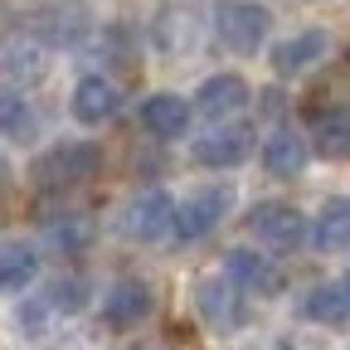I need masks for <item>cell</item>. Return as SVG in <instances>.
<instances>
[{"instance_id":"6da1fadb","label":"cell","mask_w":350,"mask_h":350,"mask_svg":"<svg viewBox=\"0 0 350 350\" xmlns=\"http://www.w3.org/2000/svg\"><path fill=\"white\" fill-rule=\"evenodd\" d=\"M268 25H273V15L258 0H219L214 5V34L234 54H258V44L268 39Z\"/></svg>"},{"instance_id":"7a4b0ae2","label":"cell","mask_w":350,"mask_h":350,"mask_svg":"<svg viewBox=\"0 0 350 350\" xmlns=\"http://www.w3.org/2000/svg\"><path fill=\"white\" fill-rule=\"evenodd\" d=\"M25 29L39 44H54V49H68V44H83L88 29H93V15H88L83 0H49L25 15Z\"/></svg>"},{"instance_id":"3957f363","label":"cell","mask_w":350,"mask_h":350,"mask_svg":"<svg viewBox=\"0 0 350 350\" xmlns=\"http://www.w3.org/2000/svg\"><path fill=\"white\" fill-rule=\"evenodd\" d=\"M103 165V151L98 146H54L44 161H34V185L39 190H73L83 180H93Z\"/></svg>"},{"instance_id":"277c9868","label":"cell","mask_w":350,"mask_h":350,"mask_svg":"<svg viewBox=\"0 0 350 350\" xmlns=\"http://www.w3.org/2000/svg\"><path fill=\"white\" fill-rule=\"evenodd\" d=\"M239 292H243V287H239L229 273L200 278V287H195V312H200V321H204L209 331H219V336L239 331V326H243V297H239Z\"/></svg>"},{"instance_id":"5b68a950","label":"cell","mask_w":350,"mask_h":350,"mask_svg":"<svg viewBox=\"0 0 350 350\" xmlns=\"http://www.w3.org/2000/svg\"><path fill=\"white\" fill-rule=\"evenodd\" d=\"M117 229H122L126 243H156V239L175 234V204H170V195H161V190L137 195V200L122 209Z\"/></svg>"},{"instance_id":"8992f818","label":"cell","mask_w":350,"mask_h":350,"mask_svg":"<svg viewBox=\"0 0 350 350\" xmlns=\"http://www.w3.org/2000/svg\"><path fill=\"white\" fill-rule=\"evenodd\" d=\"M229 204H234V190H229V185H204V190H195L190 200H180V209H175V239H180V243L204 239L219 219L229 214Z\"/></svg>"},{"instance_id":"52a82bcc","label":"cell","mask_w":350,"mask_h":350,"mask_svg":"<svg viewBox=\"0 0 350 350\" xmlns=\"http://www.w3.org/2000/svg\"><path fill=\"white\" fill-rule=\"evenodd\" d=\"M248 234L258 239V243H268V248H278V253H292V248H301L306 243V219L292 209V204H258L253 214H248Z\"/></svg>"},{"instance_id":"ba28073f","label":"cell","mask_w":350,"mask_h":350,"mask_svg":"<svg viewBox=\"0 0 350 350\" xmlns=\"http://www.w3.org/2000/svg\"><path fill=\"white\" fill-rule=\"evenodd\" d=\"M248 107V83L239 73H214L200 83V93H195V112L209 117V122H229Z\"/></svg>"},{"instance_id":"9c48e42d","label":"cell","mask_w":350,"mask_h":350,"mask_svg":"<svg viewBox=\"0 0 350 350\" xmlns=\"http://www.w3.org/2000/svg\"><path fill=\"white\" fill-rule=\"evenodd\" d=\"M146 317H151V287L142 278H122L107 292V301H103V321L112 331H131V326H142Z\"/></svg>"},{"instance_id":"30bf717a","label":"cell","mask_w":350,"mask_h":350,"mask_svg":"<svg viewBox=\"0 0 350 350\" xmlns=\"http://www.w3.org/2000/svg\"><path fill=\"white\" fill-rule=\"evenodd\" d=\"M248 131L243 126H234V122H214L209 131H204V137L195 142V161L200 165H243L248 161Z\"/></svg>"},{"instance_id":"8fae6325","label":"cell","mask_w":350,"mask_h":350,"mask_svg":"<svg viewBox=\"0 0 350 350\" xmlns=\"http://www.w3.org/2000/svg\"><path fill=\"white\" fill-rule=\"evenodd\" d=\"M117 107H122V93H117L112 78H103V73L78 78V88H73V117H78V122H88V126L112 122Z\"/></svg>"},{"instance_id":"7c38bea8","label":"cell","mask_w":350,"mask_h":350,"mask_svg":"<svg viewBox=\"0 0 350 350\" xmlns=\"http://www.w3.org/2000/svg\"><path fill=\"white\" fill-rule=\"evenodd\" d=\"M224 273L243 287V292H258V297H273V292H282V273L273 268L262 253H248V248H234L229 253V262H224Z\"/></svg>"},{"instance_id":"4fadbf2b","label":"cell","mask_w":350,"mask_h":350,"mask_svg":"<svg viewBox=\"0 0 350 350\" xmlns=\"http://www.w3.org/2000/svg\"><path fill=\"white\" fill-rule=\"evenodd\" d=\"M142 122H146L151 137L175 142V137H185V131H190V103L175 98V93H156V98L142 103Z\"/></svg>"},{"instance_id":"5bb4252c","label":"cell","mask_w":350,"mask_h":350,"mask_svg":"<svg viewBox=\"0 0 350 350\" xmlns=\"http://www.w3.org/2000/svg\"><path fill=\"white\" fill-rule=\"evenodd\" d=\"M326 49H331L326 29H301V34L282 39L278 49H273V68H278L282 78H292V73H301V68H312L317 59H326Z\"/></svg>"},{"instance_id":"9a60e30c","label":"cell","mask_w":350,"mask_h":350,"mask_svg":"<svg viewBox=\"0 0 350 350\" xmlns=\"http://www.w3.org/2000/svg\"><path fill=\"white\" fill-rule=\"evenodd\" d=\"M262 165H268V175H278V180H297V175L306 170V146L292 126L273 131L268 142H262Z\"/></svg>"},{"instance_id":"2e32d148","label":"cell","mask_w":350,"mask_h":350,"mask_svg":"<svg viewBox=\"0 0 350 350\" xmlns=\"http://www.w3.org/2000/svg\"><path fill=\"white\" fill-rule=\"evenodd\" d=\"M312 243L321 253H345L350 248V200H331L321 214H317V224H312Z\"/></svg>"},{"instance_id":"e0dca14e","label":"cell","mask_w":350,"mask_h":350,"mask_svg":"<svg viewBox=\"0 0 350 350\" xmlns=\"http://www.w3.org/2000/svg\"><path fill=\"white\" fill-rule=\"evenodd\" d=\"M306 317L321 326H350V278H336L306 297Z\"/></svg>"},{"instance_id":"ac0fdd59","label":"cell","mask_w":350,"mask_h":350,"mask_svg":"<svg viewBox=\"0 0 350 350\" xmlns=\"http://www.w3.org/2000/svg\"><path fill=\"white\" fill-rule=\"evenodd\" d=\"M312 137H317V151H321V156H331V161L350 156V107H326V112H317Z\"/></svg>"},{"instance_id":"d6986e66","label":"cell","mask_w":350,"mask_h":350,"mask_svg":"<svg viewBox=\"0 0 350 350\" xmlns=\"http://www.w3.org/2000/svg\"><path fill=\"white\" fill-rule=\"evenodd\" d=\"M44 68H49L44 44H34V39H10L5 44V78L10 83H34V78H44Z\"/></svg>"},{"instance_id":"ffe728a7","label":"cell","mask_w":350,"mask_h":350,"mask_svg":"<svg viewBox=\"0 0 350 350\" xmlns=\"http://www.w3.org/2000/svg\"><path fill=\"white\" fill-rule=\"evenodd\" d=\"M39 273V258L29 243H5V253H0V282H5V292H20L29 287Z\"/></svg>"},{"instance_id":"44dd1931","label":"cell","mask_w":350,"mask_h":350,"mask_svg":"<svg viewBox=\"0 0 350 350\" xmlns=\"http://www.w3.org/2000/svg\"><path fill=\"white\" fill-rule=\"evenodd\" d=\"M5 137L10 142H29L34 137V107L20 93H5Z\"/></svg>"},{"instance_id":"7402d4cb","label":"cell","mask_w":350,"mask_h":350,"mask_svg":"<svg viewBox=\"0 0 350 350\" xmlns=\"http://www.w3.org/2000/svg\"><path fill=\"white\" fill-rule=\"evenodd\" d=\"M88 239H93V229H88L83 219H64V224H49V243H54L59 253H78V248H88Z\"/></svg>"},{"instance_id":"603a6c76","label":"cell","mask_w":350,"mask_h":350,"mask_svg":"<svg viewBox=\"0 0 350 350\" xmlns=\"http://www.w3.org/2000/svg\"><path fill=\"white\" fill-rule=\"evenodd\" d=\"M83 301H88V292H83L78 278H68V282H59V287L49 292V306H59V312H78Z\"/></svg>"}]
</instances>
